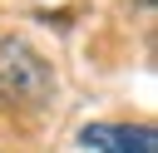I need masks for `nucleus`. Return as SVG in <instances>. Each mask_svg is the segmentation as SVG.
Here are the masks:
<instances>
[{
	"label": "nucleus",
	"instance_id": "nucleus-1",
	"mask_svg": "<svg viewBox=\"0 0 158 153\" xmlns=\"http://www.w3.org/2000/svg\"><path fill=\"white\" fill-rule=\"evenodd\" d=\"M0 89H5L15 104L44 99V94H49V69H44V59H40L30 44L5 39V44H0Z\"/></svg>",
	"mask_w": 158,
	"mask_h": 153
},
{
	"label": "nucleus",
	"instance_id": "nucleus-2",
	"mask_svg": "<svg viewBox=\"0 0 158 153\" xmlns=\"http://www.w3.org/2000/svg\"><path fill=\"white\" fill-rule=\"evenodd\" d=\"M79 143L94 153H158L153 123H94L79 133Z\"/></svg>",
	"mask_w": 158,
	"mask_h": 153
}]
</instances>
